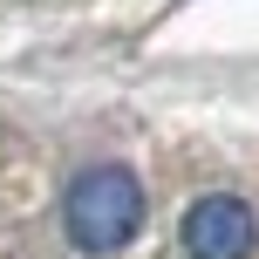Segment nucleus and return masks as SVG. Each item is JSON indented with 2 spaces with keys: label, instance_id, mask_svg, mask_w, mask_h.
I'll list each match as a JSON object with an SVG mask.
<instances>
[{
  "label": "nucleus",
  "instance_id": "obj_1",
  "mask_svg": "<svg viewBox=\"0 0 259 259\" xmlns=\"http://www.w3.org/2000/svg\"><path fill=\"white\" fill-rule=\"evenodd\" d=\"M62 225H68V239H75L82 252H116L137 239V225H143V184L130 178L123 164H96V170H82L75 184H68V198H62Z\"/></svg>",
  "mask_w": 259,
  "mask_h": 259
},
{
  "label": "nucleus",
  "instance_id": "obj_2",
  "mask_svg": "<svg viewBox=\"0 0 259 259\" xmlns=\"http://www.w3.org/2000/svg\"><path fill=\"white\" fill-rule=\"evenodd\" d=\"M184 252L191 259H246L259 246V219H252V205L246 198H232V191H205L191 211H184Z\"/></svg>",
  "mask_w": 259,
  "mask_h": 259
}]
</instances>
